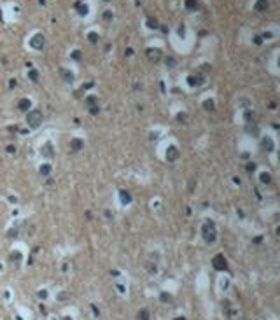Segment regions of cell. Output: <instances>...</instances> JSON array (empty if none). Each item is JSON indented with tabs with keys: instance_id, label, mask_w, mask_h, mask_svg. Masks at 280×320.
Wrapping results in <instances>:
<instances>
[{
	"instance_id": "16",
	"label": "cell",
	"mask_w": 280,
	"mask_h": 320,
	"mask_svg": "<svg viewBox=\"0 0 280 320\" xmlns=\"http://www.w3.org/2000/svg\"><path fill=\"white\" fill-rule=\"evenodd\" d=\"M61 75H63V79H65L67 82H72V81H74V74H72V72H65V70H61Z\"/></svg>"
},
{
	"instance_id": "1",
	"label": "cell",
	"mask_w": 280,
	"mask_h": 320,
	"mask_svg": "<svg viewBox=\"0 0 280 320\" xmlns=\"http://www.w3.org/2000/svg\"><path fill=\"white\" fill-rule=\"evenodd\" d=\"M201 234H203V240L207 243H214L215 238H217V229H215V224L212 221H205V224L201 226Z\"/></svg>"
},
{
	"instance_id": "25",
	"label": "cell",
	"mask_w": 280,
	"mask_h": 320,
	"mask_svg": "<svg viewBox=\"0 0 280 320\" xmlns=\"http://www.w3.org/2000/svg\"><path fill=\"white\" fill-rule=\"evenodd\" d=\"M97 39H98V37H97V33H93V32L89 33V40H91V42H97Z\"/></svg>"
},
{
	"instance_id": "30",
	"label": "cell",
	"mask_w": 280,
	"mask_h": 320,
	"mask_svg": "<svg viewBox=\"0 0 280 320\" xmlns=\"http://www.w3.org/2000/svg\"><path fill=\"white\" fill-rule=\"evenodd\" d=\"M7 150H9V152H16V147H14V145H7Z\"/></svg>"
},
{
	"instance_id": "6",
	"label": "cell",
	"mask_w": 280,
	"mask_h": 320,
	"mask_svg": "<svg viewBox=\"0 0 280 320\" xmlns=\"http://www.w3.org/2000/svg\"><path fill=\"white\" fill-rule=\"evenodd\" d=\"M205 82V77H203V74H193V75H189V84L194 88V86H201Z\"/></svg>"
},
{
	"instance_id": "22",
	"label": "cell",
	"mask_w": 280,
	"mask_h": 320,
	"mask_svg": "<svg viewBox=\"0 0 280 320\" xmlns=\"http://www.w3.org/2000/svg\"><path fill=\"white\" fill-rule=\"evenodd\" d=\"M166 67H170V68L175 67V60L173 58H166Z\"/></svg>"
},
{
	"instance_id": "21",
	"label": "cell",
	"mask_w": 280,
	"mask_h": 320,
	"mask_svg": "<svg viewBox=\"0 0 280 320\" xmlns=\"http://www.w3.org/2000/svg\"><path fill=\"white\" fill-rule=\"evenodd\" d=\"M188 9H191V11L193 9H198V4H194L193 0H188Z\"/></svg>"
},
{
	"instance_id": "26",
	"label": "cell",
	"mask_w": 280,
	"mask_h": 320,
	"mask_svg": "<svg viewBox=\"0 0 280 320\" xmlns=\"http://www.w3.org/2000/svg\"><path fill=\"white\" fill-rule=\"evenodd\" d=\"M86 101H88L89 105H97V103H95V101H97V100H95V96H89V98H88Z\"/></svg>"
},
{
	"instance_id": "2",
	"label": "cell",
	"mask_w": 280,
	"mask_h": 320,
	"mask_svg": "<svg viewBox=\"0 0 280 320\" xmlns=\"http://www.w3.org/2000/svg\"><path fill=\"white\" fill-rule=\"evenodd\" d=\"M26 124L30 128H39L42 124V112L33 109V110H28L26 112Z\"/></svg>"
},
{
	"instance_id": "13",
	"label": "cell",
	"mask_w": 280,
	"mask_h": 320,
	"mask_svg": "<svg viewBox=\"0 0 280 320\" xmlns=\"http://www.w3.org/2000/svg\"><path fill=\"white\" fill-rule=\"evenodd\" d=\"M268 9V0H257L256 2V11H266Z\"/></svg>"
},
{
	"instance_id": "28",
	"label": "cell",
	"mask_w": 280,
	"mask_h": 320,
	"mask_svg": "<svg viewBox=\"0 0 280 320\" xmlns=\"http://www.w3.org/2000/svg\"><path fill=\"white\" fill-rule=\"evenodd\" d=\"M46 296H48V292H46V290H40V292H39V297H40V299H46Z\"/></svg>"
},
{
	"instance_id": "10",
	"label": "cell",
	"mask_w": 280,
	"mask_h": 320,
	"mask_svg": "<svg viewBox=\"0 0 280 320\" xmlns=\"http://www.w3.org/2000/svg\"><path fill=\"white\" fill-rule=\"evenodd\" d=\"M147 56H149V60L158 61V60L161 58V51H159V49H149V51H147Z\"/></svg>"
},
{
	"instance_id": "8",
	"label": "cell",
	"mask_w": 280,
	"mask_h": 320,
	"mask_svg": "<svg viewBox=\"0 0 280 320\" xmlns=\"http://www.w3.org/2000/svg\"><path fill=\"white\" fill-rule=\"evenodd\" d=\"M40 154L44 156V157H51L53 156V145L48 142V143H44L42 145V149H40Z\"/></svg>"
},
{
	"instance_id": "3",
	"label": "cell",
	"mask_w": 280,
	"mask_h": 320,
	"mask_svg": "<svg viewBox=\"0 0 280 320\" xmlns=\"http://www.w3.org/2000/svg\"><path fill=\"white\" fill-rule=\"evenodd\" d=\"M212 266L217 270V271H228V261L222 254H217L214 259H212Z\"/></svg>"
},
{
	"instance_id": "5",
	"label": "cell",
	"mask_w": 280,
	"mask_h": 320,
	"mask_svg": "<svg viewBox=\"0 0 280 320\" xmlns=\"http://www.w3.org/2000/svg\"><path fill=\"white\" fill-rule=\"evenodd\" d=\"M179 156H180L179 149H177L175 145H170V147H168V150H166V161L173 163V161H177V159H179Z\"/></svg>"
},
{
	"instance_id": "11",
	"label": "cell",
	"mask_w": 280,
	"mask_h": 320,
	"mask_svg": "<svg viewBox=\"0 0 280 320\" xmlns=\"http://www.w3.org/2000/svg\"><path fill=\"white\" fill-rule=\"evenodd\" d=\"M261 145H263V150H271V149H273V142H271V138H270V137L263 138Z\"/></svg>"
},
{
	"instance_id": "19",
	"label": "cell",
	"mask_w": 280,
	"mask_h": 320,
	"mask_svg": "<svg viewBox=\"0 0 280 320\" xmlns=\"http://www.w3.org/2000/svg\"><path fill=\"white\" fill-rule=\"evenodd\" d=\"M11 261H12V262H19V261H21V254H19V252L11 254Z\"/></svg>"
},
{
	"instance_id": "4",
	"label": "cell",
	"mask_w": 280,
	"mask_h": 320,
	"mask_svg": "<svg viewBox=\"0 0 280 320\" xmlns=\"http://www.w3.org/2000/svg\"><path fill=\"white\" fill-rule=\"evenodd\" d=\"M30 46H32L35 51H40V49L44 47V35L35 33V37H32V40H30Z\"/></svg>"
},
{
	"instance_id": "27",
	"label": "cell",
	"mask_w": 280,
	"mask_h": 320,
	"mask_svg": "<svg viewBox=\"0 0 280 320\" xmlns=\"http://www.w3.org/2000/svg\"><path fill=\"white\" fill-rule=\"evenodd\" d=\"M179 121L186 123V121H188V116H186V114H179Z\"/></svg>"
},
{
	"instance_id": "29",
	"label": "cell",
	"mask_w": 280,
	"mask_h": 320,
	"mask_svg": "<svg viewBox=\"0 0 280 320\" xmlns=\"http://www.w3.org/2000/svg\"><path fill=\"white\" fill-rule=\"evenodd\" d=\"M254 168H256L254 163H249V165H247V170H249V172H254Z\"/></svg>"
},
{
	"instance_id": "9",
	"label": "cell",
	"mask_w": 280,
	"mask_h": 320,
	"mask_svg": "<svg viewBox=\"0 0 280 320\" xmlns=\"http://www.w3.org/2000/svg\"><path fill=\"white\" fill-rule=\"evenodd\" d=\"M18 109H19V110H25V112H28V110L32 109V101H30L28 98H23V100H19Z\"/></svg>"
},
{
	"instance_id": "24",
	"label": "cell",
	"mask_w": 280,
	"mask_h": 320,
	"mask_svg": "<svg viewBox=\"0 0 280 320\" xmlns=\"http://www.w3.org/2000/svg\"><path fill=\"white\" fill-rule=\"evenodd\" d=\"M98 105H91V114H98Z\"/></svg>"
},
{
	"instance_id": "17",
	"label": "cell",
	"mask_w": 280,
	"mask_h": 320,
	"mask_svg": "<svg viewBox=\"0 0 280 320\" xmlns=\"http://www.w3.org/2000/svg\"><path fill=\"white\" fill-rule=\"evenodd\" d=\"M203 107H205L207 110H214V109H215V107H214V100H205Z\"/></svg>"
},
{
	"instance_id": "15",
	"label": "cell",
	"mask_w": 280,
	"mask_h": 320,
	"mask_svg": "<svg viewBox=\"0 0 280 320\" xmlns=\"http://www.w3.org/2000/svg\"><path fill=\"white\" fill-rule=\"evenodd\" d=\"M261 182H263V184H270V182H271V173L263 172V173H261Z\"/></svg>"
},
{
	"instance_id": "7",
	"label": "cell",
	"mask_w": 280,
	"mask_h": 320,
	"mask_svg": "<svg viewBox=\"0 0 280 320\" xmlns=\"http://www.w3.org/2000/svg\"><path fill=\"white\" fill-rule=\"evenodd\" d=\"M82 147H84V142H82L81 138H72V140H70V149H72L74 152L81 150Z\"/></svg>"
},
{
	"instance_id": "14",
	"label": "cell",
	"mask_w": 280,
	"mask_h": 320,
	"mask_svg": "<svg viewBox=\"0 0 280 320\" xmlns=\"http://www.w3.org/2000/svg\"><path fill=\"white\" fill-rule=\"evenodd\" d=\"M39 172H40L42 177H48V175L51 173V165H42V166L39 168Z\"/></svg>"
},
{
	"instance_id": "12",
	"label": "cell",
	"mask_w": 280,
	"mask_h": 320,
	"mask_svg": "<svg viewBox=\"0 0 280 320\" xmlns=\"http://www.w3.org/2000/svg\"><path fill=\"white\" fill-rule=\"evenodd\" d=\"M119 196H121V201H123L124 205L131 203V194H130L128 191H121V192H119Z\"/></svg>"
},
{
	"instance_id": "18",
	"label": "cell",
	"mask_w": 280,
	"mask_h": 320,
	"mask_svg": "<svg viewBox=\"0 0 280 320\" xmlns=\"http://www.w3.org/2000/svg\"><path fill=\"white\" fill-rule=\"evenodd\" d=\"M138 318H140V320H149V311H147V310L138 311Z\"/></svg>"
},
{
	"instance_id": "23",
	"label": "cell",
	"mask_w": 280,
	"mask_h": 320,
	"mask_svg": "<svg viewBox=\"0 0 280 320\" xmlns=\"http://www.w3.org/2000/svg\"><path fill=\"white\" fill-rule=\"evenodd\" d=\"M161 299H163V303H170L172 296H170V294H161Z\"/></svg>"
},
{
	"instance_id": "20",
	"label": "cell",
	"mask_w": 280,
	"mask_h": 320,
	"mask_svg": "<svg viewBox=\"0 0 280 320\" xmlns=\"http://www.w3.org/2000/svg\"><path fill=\"white\" fill-rule=\"evenodd\" d=\"M28 77H30V79H32V81H33V82H35V81H37V79H39V74H37V72H35V70H32V72H30V74H28Z\"/></svg>"
}]
</instances>
